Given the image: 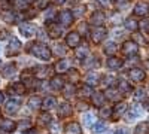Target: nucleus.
I'll use <instances>...</instances> for the list:
<instances>
[{
    "mask_svg": "<svg viewBox=\"0 0 149 134\" xmlns=\"http://www.w3.org/2000/svg\"><path fill=\"white\" fill-rule=\"evenodd\" d=\"M128 76L131 78V81L133 82H142L143 79H145V72L142 70V69H131L130 72H128Z\"/></svg>",
    "mask_w": 149,
    "mask_h": 134,
    "instance_id": "11",
    "label": "nucleus"
},
{
    "mask_svg": "<svg viewBox=\"0 0 149 134\" xmlns=\"http://www.w3.org/2000/svg\"><path fill=\"white\" fill-rule=\"evenodd\" d=\"M19 106H21V100L19 99H10V100H8V103L5 106V112L9 113V115L15 113V112H18Z\"/></svg>",
    "mask_w": 149,
    "mask_h": 134,
    "instance_id": "7",
    "label": "nucleus"
},
{
    "mask_svg": "<svg viewBox=\"0 0 149 134\" xmlns=\"http://www.w3.org/2000/svg\"><path fill=\"white\" fill-rule=\"evenodd\" d=\"M145 97H146V94H145V90L143 88H137V90H136V94H134V100H143L145 99Z\"/></svg>",
    "mask_w": 149,
    "mask_h": 134,
    "instance_id": "41",
    "label": "nucleus"
},
{
    "mask_svg": "<svg viewBox=\"0 0 149 134\" xmlns=\"http://www.w3.org/2000/svg\"><path fill=\"white\" fill-rule=\"evenodd\" d=\"M22 81H24V87H34V78L30 75V73H22Z\"/></svg>",
    "mask_w": 149,
    "mask_h": 134,
    "instance_id": "34",
    "label": "nucleus"
},
{
    "mask_svg": "<svg viewBox=\"0 0 149 134\" xmlns=\"http://www.w3.org/2000/svg\"><path fill=\"white\" fill-rule=\"evenodd\" d=\"M118 87H119V92H124V94L131 92V87H130V83H128V82H125L124 79H119Z\"/></svg>",
    "mask_w": 149,
    "mask_h": 134,
    "instance_id": "29",
    "label": "nucleus"
},
{
    "mask_svg": "<svg viewBox=\"0 0 149 134\" xmlns=\"http://www.w3.org/2000/svg\"><path fill=\"white\" fill-rule=\"evenodd\" d=\"M57 106V100L54 99V97H46V99L43 100V103H42V107L45 109V110H51V109H54Z\"/></svg>",
    "mask_w": 149,
    "mask_h": 134,
    "instance_id": "21",
    "label": "nucleus"
},
{
    "mask_svg": "<svg viewBox=\"0 0 149 134\" xmlns=\"http://www.w3.org/2000/svg\"><path fill=\"white\" fill-rule=\"evenodd\" d=\"M149 14V5L146 2H139L134 6V15L137 17H146Z\"/></svg>",
    "mask_w": 149,
    "mask_h": 134,
    "instance_id": "10",
    "label": "nucleus"
},
{
    "mask_svg": "<svg viewBox=\"0 0 149 134\" xmlns=\"http://www.w3.org/2000/svg\"><path fill=\"white\" fill-rule=\"evenodd\" d=\"M21 52V42L17 39V37H12L10 42H9V46L6 49V55L8 57H14V55H18Z\"/></svg>",
    "mask_w": 149,
    "mask_h": 134,
    "instance_id": "3",
    "label": "nucleus"
},
{
    "mask_svg": "<svg viewBox=\"0 0 149 134\" xmlns=\"http://www.w3.org/2000/svg\"><path fill=\"white\" fill-rule=\"evenodd\" d=\"M17 15L15 14H12V10H5L3 12V19H5V22H9V24H14V22H17Z\"/></svg>",
    "mask_w": 149,
    "mask_h": 134,
    "instance_id": "28",
    "label": "nucleus"
},
{
    "mask_svg": "<svg viewBox=\"0 0 149 134\" xmlns=\"http://www.w3.org/2000/svg\"><path fill=\"white\" fill-rule=\"evenodd\" d=\"M106 97H107L109 100L116 101V100L121 99V92L116 91V90H113V88H107V91H106Z\"/></svg>",
    "mask_w": 149,
    "mask_h": 134,
    "instance_id": "25",
    "label": "nucleus"
},
{
    "mask_svg": "<svg viewBox=\"0 0 149 134\" xmlns=\"http://www.w3.org/2000/svg\"><path fill=\"white\" fill-rule=\"evenodd\" d=\"M29 106H30L31 109H37V107H40V106H42V100H40V97H37V95L30 97V100H29Z\"/></svg>",
    "mask_w": 149,
    "mask_h": 134,
    "instance_id": "33",
    "label": "nucleus"
},
{
    "mask_svg": "<svg viewBox=\"0 0 149 134\" xmlns=\"http://www.w3.org/2000/svg\"><path fill=\"white\" fill-rule=\"evenodd\" d=\"M6 37H8V31L6 30H2V31H0V40H3Z\"/></svg>",
    "mask_w": 149,
    "mask_h": 134,
    "instance_id": "54",
    "label": "nucleus"
},
{
    "mask_svg": "<svg viewBox=\"0 0 149 134\" xmlns=\"http://www.w3.org/2000/svg\"><path fill=\"white\" fill-rule=\"evenodd\" d=\"M85 12V8H82V6H79V8H76V10L73 12V17H81L82 14Z\"/></svg>",
    "mask_w": 149,
    "mask_h": 134,
    "instance_id": "50",
    "label": "nucleus"
},
{
    "mask_svg": "<svg viewBox=\"0 0 149 134\" xmlns=\"http://www.w3.org/2000/svg\"><path fill=\"white\" fill-rule=\"evenodd\" d=\"M34 75H36V78H39V79H45L49 75V69L39 66V67H37V70H34Z\"/></svg>",
    "mask_w": 149,
    "mask_h": 134,
    "instance_id": "26",
    "label": "nucleus"
},
{
    "mask_svg": "<svg viewBox=\"0 0 149 134\" xmlns=\"http://www.w3.org/2000/svg\"><path fill=\"white\" fill-rule=\"evenodd\" d=\"M63 92H64L66 97H72V95H74V87L72 83H69V85H66V87L63 88Z\"/></svg>",
    "mask_w": 149,
    "mask_h": 134,
    "instance_id": "38",
    "label": "nucleus"
},
{
    "mask_svg": "<svg viewBox=\"0 0 149 134\" xmlns=\"http://www.w3.org/2000/svg\"><path fill=\"white\" fill-rule=\"evenodd\" d=\"M55 70L58 73H63V72L70 70V61H69V60H60V61L55 64Z\"/></svg>",
    "mask_w": 149,
    "mask_h": 134,
    "instance_id": "20",
    "label": "nucleus"
},
{
    "mask_svg": "<svg viewBox=\"0 0 149 134\" xmlns=\"http://www.w3.org/2000/svg\"><path fill=\"white\" fill-rule=\"evenodd\" d=\"M112 113H113V110H112V107H109V106H103V107H100V112H98L100 118H103V119L110 118Z\"/></svg>",
    "mask_w": 149,
    "mask_h": 134,
    "instance_id": "30",
    "label": "nucleus"
},
{
    "mask_svg": "<svg viewBox=\"0 0 149 134\" xmlns=\"http://www.w3.org/2000/svg\"><path fill=\"white\" fill-rule=\"evenodd\" d=\"M12 90L17 91V94H24L26 87H24V83H21V82H15L14 85H12Z\"/></svg>",
    "mask_w": 149,
    "mask_h": 134,
    "instance_id": "39",
    "label": "nucleus"
},
{
    "mask_svg": "<svg viewBox=\"0 0 149 134\" xmlns=\"http://www.w3.org/2000/svg\"><path fill=\"white\" fill-rule=\"evenodd\" d=\"M113 82H115V78H113V76H106V78L103 79V85H104V87H109V88H112Z\"/></svg>",
    "mask_w": 149,
    "mask_h": 134,
    "instance_id": "44",
    "label": "nucleus"
},
{
    "mask_svg": "<svg viewBox=\"0 0 149 134\" xmlns=\"http://www.w3.org/2000/svg\"><path fill=\"white\" fill-rule=\"evenodd\" d=\"M145 109H146V110H149V100L145 101Z\"/></svg>",
    "mask_w": 149,
    "mask_h": 134,
    "instance_id": "59",
    "label": "nucleus"
},
{
    "mask_svg": "<svg viewBox=\"0 0 149 134\" xmlns=\"http://www.w3.org/2000/svg\"><path fill=\"white\" fill-rule=\"evenodd\" d=\"M122 54L127 55V57L137 55V54H139V46H137V43L133 42V40H127L125 43L122 45Z\"/></svg>",
    "mask_w": 149,
    "mask_h": 134,
    "instance_id": "2",
    "label": "nucleus"
},
{
    "mask_svg": "<svg viewBox=\"0 0 149 134\" xmlns=\"http://www.w3.org/2000/svg\"><path fill=\"white\" fill-rule=\"evenodd\" d=\"M15 70H17L15 64L9 63V64H6V66L2 69V76H3V78H10L12 75H15Z\"/></svg>",
    "mask_w": 149,
    "mask_h": 134,
    "instance_id": "19",
    "label": "nucleus"
},
{
    "mask_svg": "<svg viewBox=\"0 0 149 134\" xmlns=\"http://www.w3.org/2000/svg\"><path fill=\"white\" fill-rule=\"evenodd\" d=\"M140 113H142V107H140L139 104H134V106L131 107V110L127 113V118H125V121H127V122H131V121H134V119L137 118Z\"/></svg>",
    "mask_w": 149,
    "mask_h": 134,
    "instance_id": "12",
    "label": "nucleus"
},
{
    "mask_svg": "<svg viewBox=\"0 0 149 134\" xmlns=\"http://www.w3.org/2000/svg\"><path fill=\"white\" fill-rule=\"evenodd\" d=\"M125 109H127V104H125V103H118V104L115 106V109H113V113H115V116L118 118L119 115H122L124 112H125Z\"/></svg>",
    "mask_w": 149,
    "mask_h": 134,
    "instance_id": "35",
    "label": "nucleus"
},
{
    "mask_svg": "<svg viewBox=\"0 0 149 134\" xmlns=\"http://www.w3.org/2000/svg\"><path fill=\"white\" fill-rule=\"evenodd\" d=\"M104 21H106V15L102 10H95L93 14V17H91V24L95 26V27H102Z\"/></svg>",
    "mask_w": 149,
    "mask_h": 134,
    "instance_id": "8",
    "label": "nucleus"
},
{
    "mask_svg": "<svg viewBox=\"0 0 149 134\" xmlns=\"http://www.w3.org/2000/svg\"><path fill=\"white\" fill-rule=\"evenodd\" d=\"M106 34H107V30L104 27H94L91 30V39L94 43H100L106 37Z\"/></svg>",
    "mask_w": 149,
    "mask_h": 134,
    "instance_id": "5",
    "label": "nucleus"
},
{
    "mask_svg": "<svg viewBox=\"0 0 149 134\" xmlns=\"http://www.w3.org/2000/svg\"><path fill=\"white\" fill-rule=\"evenodd\" d=\"M2 101H3V94L0 92V103H2Z\"/></svg>",
    "mask_w": 149,
    "mask_h": 134,
    "instance_id": "61",
    "label": "nucleus"
},
{
    "mask_svg": "<svg viewBox=\"0 0 149 134\" xmlns=\"http://www.w3.org/2000/svg\"><path fill=\"white\" fill-rule=\"evenodd\" d=\"M26 134H37V131H36V130H29Z\"/></svg>",
    "mask_w": 149,
    "mask_h": 134,
    "instance_id": "58",
    "label": "nucleus"
},
{
    "mask_svg": "<svg viewBox=\"0 0 149 134\" xmlns=\"http://www.w3.org/2000/svg\"><path fill=\"white\" fill-rule=\"evenodd\" d=\"M78 109H79V110H86V109H88V104L79 101V103H78Z\"/></svg>",
    "mask_w": 149,
    "mask_h": 134,
    "instance_id": "53",
    "label": "nucleus"
},
{
    "mask_svg": "<svg viewBox=\"0 0 149 134\" xmlns=\"http://www.w3.org/2000/svg\"><path fill=\"white\" fill-rule=\"evenodd\" d=\"M104 130H106V127L103 122H95L93 125V133H103Z\"/></svg>",
    "mask_w": 149,
    "mask_h": 134,
    "instance_id": "42",
    "label": "nucleus"
},
{
    "mask_svg": "<svg viewBox=\"0 0 149 134\" xmlns=\"http://www.w3.org/2000/svg\"><path fill=\"white\" fill-rule=\"evenodd\" d=\"M55 54L57 55H64L66 54V49H64V48H63V45H55Z\"/></svg>",
    "mask_w": 149,
    "mask_h": 134,
    "instance_id": "48",
    "label": "nucleus"
},
{
    "mask_svg": "<svg viewBox=\"0 0 149 134\" xmlns=\"http://www.w3.org/2000/svg\"><path fill=\"white\" fill-rule=\"evenodd\" d=\"M94 119H95V118H94L91 113H85V115H84V119H82V121H84V125H85V127H93V125H94Z\"/></svg>",
    "mask_w": 149,
    "mask_h": 134,
    "instance_id": "36",
    "label": "nucleus"
},
{
    "mask_svg": "<svg viewBox=\"0 0 149 134\" xmlns=\"http://www.w3.org/2000/svg\"><path fill=\"white\" fill-rule=\"evenodd\" d=\"M104 99H106V97L102 92H94L93 94V103L95 106H98V107H103L104 106Z\"/></svg>",
    "mask_w": 149,
    "mask_h": 134,
    "instance_id": "23",
    "label": "nucleus"
},
{
    "mask_svg": "<svg viewBox=\"0 0 149 134\" xmlns=\"http://www.w3.org/2000/svg\"><path fill=\"white\" fill-rule=\"evenodd\" d=\"M125 28L127 30H131V31H136V30L139 28V24H137V21L133 19V18H127L125 19Z\"/></svg>",
    "mask_w": 149,
    "mask_h": 134,
    "instance_id": "32",
    "label": "nucleus"
},
{
    "mask_svg": "<svg viewBox=\"0 0 149 134\" xmlns=\"http://www.w3.org/2000/svg\"><path fill=\"white\" fill-rule=\"evenodd\" d=\"M34 3L37 9H46L49 5V0H34Z\"/></svg>",
    "mask_w": 149,
    "mask_h": 134,
    "instance_id": "43",
    "label": "nucleus"
},
{
    "mask_svg": "<svg viewBox=\"0 0 149 134\" xmlns=\"http://www.w3.org/2000/svg\"><path fill=\"white\" fill-rule=\"evenodd\" d=\"M60 130H58V125L57 124H52V133H58Z\"/></svg>",
    "mask_w": 149,
    "mask_h": 134,
    "instance_id": "55",
    "label": "nucleus"
},
{
    "mask_svg": "<svg viewBox=\"0 0 149 134\" xmlns=\"http://www.w3.org/2000/svg\"><path fill=\"white\" fill-rule=\"evenodd\" d=\"M139 27H140L142 30H149V19H148V18L143 19V21L139 24Z\"/></svg>",
    "mask_w": 149,
    "mask_h": 134,
    "instance_id": "49",
    "label": "nucleus"
},
{
    "mask_svg": "<svg viewBox=\"0 0 149 134\" xmlns=\"http://www.w3.org/2000/svg\"><path fill=\"white\" fill-rule=\"evenodd\" d=\"M121 66H122V60H121V58H116V57L107 58V67H109L110 70H118Z\"/></svg>",
    "mask_w": 149,
    "mask_h": 134,
    "instance_id": "16",
    "label": "nucleus"
},
{
    "mask_svg": "<svg viewBox=\"0 0 149 134\" xmlns=\"http://www.w3.org/2000/svg\"><path fill=\"white\" fill-rule=\"evenodd\" d=\"M64 87H66V83H64L63 78L55 76V78H52V79H51V88H52V90H57V91H60V90H63Z\"/></svg>",
    "mask_w": 149,
    "mask_h": 134,
    "instance_id": "17",
    "label": "nucleus"
},
{
    "mask_svg": "<svg viewBox=\"0 0 149 134\" xmlns=\"http://www.w3.org/2000/svg\"><path fill=\"white\" fill-rule=\"evenodd\" d=\"M146 131H148V124H146V122H142V124L137 125L134 134H146Z\"/></svg>",
    "mask_w": 149,
    "mask_h": 134,
    "instance_id": "40",
    "label": "nucleus"
},
{
    "mask_svg": "<svg viewBox=\"0 0 149 134\" xmlns=\"http://www.w3.org/2000/svg\"><path fill=\"white\" fill-rule=\"evenodd\" d=\"M37 122H39V125H42V127H46L48 124L52 122V119H51V116H49V113H42L39 116V119H37Z\"/></svg>",
    "mask_w": 149,
    "mask_h": 134,
    "instance_id": "31",
    "label": "nucleus"
},
{
    "mask_svg": "<svg viewBox=\"0 0 149 134\" xmlns=\"http://www.w3.org/2000/svg\"><path fill=\"white\" fill-rule=\"evenodd\" d=\"M115 134H131V133H130V130H127V128H118Z\"/></svg>",
    "mask_w": 149,
    "mask_h": 134,
    "instance_id": "52",
    "label": "nucleus"
},
{
    "mask_svg": "<svg viewBox=\"0 0 149 134\" xmlns=\"http://www.w3.org/2000/svg\"><path fill=\"white\" fill-rule=\"evenodd\" d=\"M98 79H100V76H98L95 72H91V73H88V75H86V78H85V81H86V85H88V87H93V85H95V83L98 82Z\"/></svg>",
    "mask_w": 149,
    "mask_h": 134,
    "instance_id": "24",
    "label": "nucleus"
},
{
    "mask_svg": "<svg viewBox=\"0 0 149 134\" xmlns=\"http://www.w3.org/2000/svg\"><path fill=\"white\" fill-rule=\"evenodd\" d=\"M91 94H94V92H93V88L88 87V85H85V87L81 90V95H91Z\"/></svg>",
    "mask_w": 149,
    "mask_h": 134,
    "instance_id": "47",
    "label": "nucleus"
},
{
    "mask_svg": "<svg viewBox=\"0 0 149 134\" xmlns=\"http://www.w3.org/2000/svg\"><path fill=\"white\" fill-rule=\"evenodd\" d=\"M27 51L31 55L43 60V61H49V60H51V49H49L46 45H43V43H30L29 48H27Z\"/></svg>",
    "mask_w": 149,
    "mask_h": 134,
    "instance_id": "1",
    "label": "nucleus"
},
{
    "mask_svg": "<svg viewBox=\"0 0 149 134\" xmlns=\"http://www.w3.org/2000/svg\"><path fill=\"white\" fill-rule=\"evenodd\" d=\"M33 2V0H18V2H17V5H18V8H24V9H26V8H29V5Z\"/></svg>",
    "mask_w": 149,
    "mask_h": 134,
    "instance_id": "46",
    "label": "nucleus"
},
{
    "mask_svg": "<svg viewBox=\"0 0 149 134\" xmlns=\"http://www.w3.org/2000/svg\"><path fill=\"white\" fill-rule=\"evenodd\" d=\"M69 78H70L72 82H76V81L79 79V73H78L76 70H73V69H72V70L69 72Z\"/></svg>",
    "mask_w": 149,
    "mask_h": 134,
    "instance_id": "45",
    "label": "nucleus"
},
{
    "mask_svg": "<svg viewBox=\"0 0 149 134\" xmlns=\"http://www.w3.org/2000/svg\"><path fill=\"white\" fill-rule=\"evenodd\" d=\"M84 66H85L86 69H94V67L98 66V60H95V58H88V60L84 63Z\"/></svg>",
    "mask_w": 149,
    "mask_h": 134,
    "instance_id": "37",
    "label": "nucleus"
},
{
    "mask_svg": "<svg viewBox=\"0 0 149 134\" xmlns=\"http://www.w3.org/2000/svg\"><path fill=\"white\" fill-rule=\"evenodd\" d=\"M66 43H67L69 46H72V48H78L79 43H81V36H79V33L70 31V33L67 34V37H66Z\"/></svg>",
    "mask_w": 149,
    "mask_h": 134,
    "instance_id": "9",
    "label": "nucleus"
},
{
    "mask_svg": "<svg viewBox=\"0 0 149 134\" xmlns=\"http://www.w3.org/2000/svg\"><path fill=\"white\" fill-rule=\"evenodd\" d=\"M116 51H118V46H116L115 42H107V43L104 45V52H106L107 55H113Z\"/></svg>",
    "mask_w": 149,
    "mask_h": 134,
    "instance_id": "27",
    "label": "nucleus"
},
{
    "mask_svg": "<svg viewBox=\"0 0 149 134\" xmlns=\"http://www.w3.org/2000/svg\"><path fill=\"white\" fill-rule=\"evenodd\" d=\"M72 21H73V12L63 10L60 14V22L63 24V26H69V24H72Z\"/></svg>",
    "mask_w": 149,
    "mask_h": 134,
    "instance_id": "15",
    "label": "nucleus"
},
{
    "mask_svg": "<svg viewBox=\"0 0 149 134\" xmlns=\"http://www.w3.org/2000/svg\"><path fill=\"white\" fill-rule=\"evenodd\" d=\"M48 34L51 36L52 39L61 36V27H60V24H55V22L49 24V26H48Z\"/></svg>",
    "mask_w": 149,
    "mask_h": 134,
    "instance_id": "13",
    "label": "nucleus"
},
{
    "mask_svg": "<svg viewBox=\"0 0 149 134\" xmlns=\"http://www.w3.org/2000/svg\"><path fill=\"white\" fill-rule=\"evenodd\" d=\"M88 52H90L88 46H86V45L84 43V45H81V46H78V48H76V52H74V55H76V58L82 60V58H85L86 55H88Z\"/></svg>",
    "mask_w": 149,
    "mask_h": 134,
    "instance_id": "22",
    "label": "nucleus"
},
{
    "mask_svg": "<svg viewBox=\"0 0 149 134\" xmlns=\"http://www.w3.org/2000/svg\"><path fill=\"white\" fill-rule=\"evenodd\" d=\"M116 3H125V2H128V0H115Z\"/></svg>",
    "mask_w": 149,
    "mask_h": 134,
    "instance_id": "60",
    "label": "nucleus"
},
{
    "mask_svg": "<svg viewBox=\"0 0 149 134\" xmlns=\"http://www.w3.org/2000/svg\"><path fill=\"white\" fill-rule=\"evenodd\" d=\"M19 31L22 36H26V37H31V36L37 31V27L31 22H22L19 26Z\"/></svg>",
    "mask_w": 149,
    "mask_h": 134,
    "instance_id": "6",
    "label": "nucleus"
},
{
    "mask_svg": "<svg viewBox=\"0 0 149 134\" xmlns=\"http://www.w3.org/2000/svg\"><path fill=\"white\" fill-rule=\"evenodd\" d=\"M98 2H100L103 6H107V5H109V0H98Z\"/></svg>",
    "mask_w": 149,
    "mask_h": 134,
    "instance_id": "56",
    "label": "nucleus"
},
{
    "mask_svg": "<svg viewBox=\"0 0 149 134\" xmlns=\"http://www.w3.org/2000/svg\"><path fill=\"white\" fill-rule=\"evenodd\" d=\"M66 2V0H54V3H57V5H63Z\"/></svg>",
    "mask_w": 149,
    "mask_h": 134,
    "instance_id": "57",
    "label": "nucleus"
},
{
    "mask_svg": "<svg viewBox=\"0 0 149 134\" xmlns=\"http://www.w3.org/2000/svg\"><path fill=\"white\" fill-rule=\"evenodd\" d=\"M17 128V124L10 119H2L0 121V134H10Z\"/></svg>",
    "mask_w": 149,
    "mask_h": 134,
    "instance_id": "4",
    "label": "nucleus"
},
{
    "mask_svg": "<svg viewBox=\"0 0 149 134\" xmlns=\"http://www.w3.org/2000/svg\"><path fill=\"white\" fill-rule=\"evenodd\" d=\"M64 133L66 134H81V125L78 122H70L66 125Z\"/></svg>",
    "mask_w": 149,
    "mask_h": 134,
    "instance_id": "18",
    "label": "nucleus"
},
{
    "mask_svg": "<svg viewBox=\"0 0 149 134\" xmlns=\"http://www.w3.org/2000/svg\"><path fill=\"white\" fill-rule=\"evenodd\" d=\"M110 21L113 22V24H119V21H121V15H119V14H113V15H112V18H110Z\"/></svg>",
    "mask_w": 149,
    "mask_h": 134,
    "instance_id": "51",
    "label": "nucleus"
},
{
    "mask_svg": "<svg viewBox=\"0 0 149 134\" xmlns=\"http://www.w3.org/2000/svg\"><path fill=\"white\" fill-rule=\"evenodd\" d=\"M72 115V106L69 103H61L58 107V116L60 118H67Z\"/></svg>",
    "mask_w": 149,
    "mask_h": 134,
    "instance_id": "14",
    "label": "nucleus"
}]
</instances>
